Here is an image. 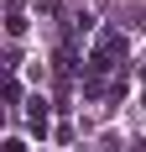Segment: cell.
I'll return each instance as SVG.
<instances>
[{"mask_svg": "<svg viewBox=\"0 0 146 152\" xmlns=\"http://www.w3.org/2000/svg\"><path fill=\"white\" fill-rule=\"evenodd\" d=\"M125 58V31H99V42H94V53H89V79H99L115 68V63Z\"/></svg>", "mask_w": 146, "mask_h": 152, "instance_id": "obj_1", "label": "cell"}, {"mask_svg": "<svg viewBox=\"0 0 146 152\" xmlns=\"http://www.w3.org/2000/svg\"><path fill=\"white\" fill-rule=\"evenodd\" d=\"M26 121H31V137H47V131H52V115H47V100H42V94L31 100V115H26Z\"/></svg>", "mask_w": 146, "mask_h": 152, "instance_id": "obj_2", "label": "cell"}, {"mask_svg": "<svg viewBox=\"0 0 146 152\" xmlns=\"http://www.w3.org/2000/svg\"><path fill=\"white\" fill-rule=\"evenodd\" d=\"M5 5H11V11H5V31L21 37V31H26V11H21V0H5Z\"/></svg>", "mask_w": 146, "mask_h": 152, "instance_id": "obj_3", "label": "cell"}, {"mask_svg": "<svg viewBox=\"0 0 146 152\" xmlns=\"http://www.w3.org/2000/svg\"><path fill=\"white\" fill-rule=\"evenodd\" d=\"M5 100H11V105H21V79H16V74L5 79Z\"/></svg>", "mask_w": 146, "mask_h": 152, "instance_id": "obj_4", "label": "cell"}, {"mask_svg": "<svg viewBox=\"0 0 146 152\" xmlns=\"http://www.w3.org/2000/svg\"><path fill=\"white\" fill-rule=\"evenodd\" d=\"M5 152H26V142H21V137H11V142H5Z\"/></svg>", "mask_w": 146, "mask_h": 152, "instance_id": "obj_5", "label": "cell"}, {"mask_svg": "<svg viewBox=\"0 0 146 152\" xmlns=\"http://www.w3.org/2000/svg\"><path fill=\"white\" fill-rule=\"evenodd\" d=\"M141 84H146V63H141Z\"/></svg>", "mask_w": 146, "mask_h": 152, "instance_id": "obj_6", "label": "cell"}]
</instances>
